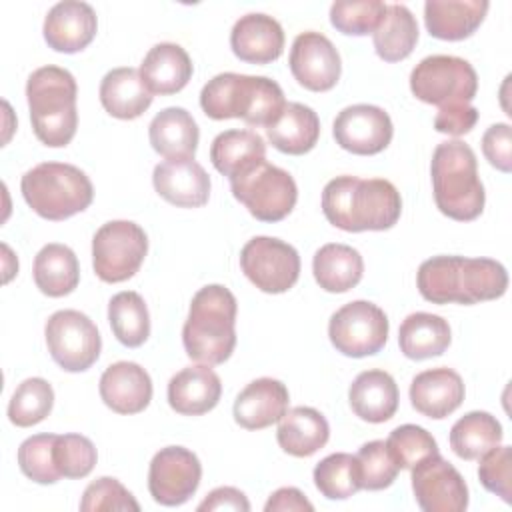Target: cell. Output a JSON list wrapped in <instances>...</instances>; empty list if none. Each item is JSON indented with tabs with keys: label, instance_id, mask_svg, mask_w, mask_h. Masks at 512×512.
I'll return each mask as SVG.
<instances>
[{
	"label": "cell",
	"instance_id": "484cf974",
	"mask_svg": "<svg viewBox=\"0 0 512 512\" xmlns=\"http://www.w3.org/2000/svg\"><path fill=\"white\" fill-rule=\"evenodd\" d=\"M352 412L366 422L380 424L390 420L398 410V386L384 370L360 372L348 390Z\"/></svg>",
	"mask_w": 512,
	"mask_h": 512
},
{
	"label": "cell",
	"instance_id": "277c9868",
	"mask_svg": "<svg viewBox=\"0 0 512 512\" xmlns=\"http://www.w3.org/2000/svg\"><path fill=\"white\" fill-rule=\"evenodd\" d=\"M236 312L234 294L222 284L200 288L192 302L182 328L186 354L208 366L226 362L236 346Z\"/></svg>",
	"mask_w": 512,
	"mask_h": 512
},
{
	"label": "cell",
	"instance_id": "e575fe53",
	"mask_svg": "<svg viewBox=\"0 0 512 512\" xmlns=\"http://www.w3.org/2000/svg\"><path fill=\"white\" fill-rule=\"evenodd\" d=\"M210 160L220 174L232 178L242 170L266 160L264 138L254 130L220 132L212 140Z\"/></svg>",
	"mask_w": 512,
	"mask_h": 512
},
{
	"label": "cell",
	"instance_id": "d6a6232c",
	"mask_svg": "<svg viewBox=\"0 0 512 512\" xmlns=\"http://www.w3.org/2000/svg\"><path fill=\"white\" fill-rule=\"evenodd\" d=\"M452 334L448 322L430 312L408 314L398 330L400 352L410 360H426L440 356L450 346Z\"/></svg>",
	"mask_w": 512,
	"mask_h": 512
},
{
	"label": "cell",
	"instance_id": "8d00e7d4",
	"mask_svg": "<svg viewBox=\"0 0 512 512\" xmlns=\"http://www.w3.org/2000/svg\"><path fill=\"white\" fill-rule=\"evenodd\" d=\"M502 426L488 412H468L450 430V448L462 460H478L502 442Z\"/></svg>",
	"mask_w": 512,
	"mask_h": 512
},
{
	"label": "cell",
	"instance_id": "9c48e42d",
	"mask_svg": "<svg viewBox=\"0 0 512 512\" xmlns=\"http://www.w3.org/2000/svg\"><path fill=\"white\" fill-rule=\"evenodd\" d=\"M412 94L440 108L470 104L478 92V76L472 64L458 56L434 54L422 58L410 72Z\"/></svg>",
	"mask_w": 512,
	"mask_h": 512
},
{
	"label": "cell",
	"instance_id": "8992f818",
	"mask_svg": "<svg viewBox=\"0 0 512 512\" xmlns=\"http://www.w3.org/2000/svg\"><path fill=\"white\" fill-rule=\"evenodd\" d=\"M434 202L438 210L458 222H470L484 210V186L478 178L474 150L462 140L436 146L430 164Z\"/></svg>",
	"mask_w": 512,
	"mask_h": 512
},
{
	"label": "cell",
	"instance_id": "816d5d0a",
	"mask_svg": "<svg viewBox=\"0 0 512 512\" xmlns=\"http://www.w3.org/2000/svg\"><path fill=\"white\" fill-rule=\"evenodd\" d=\"M264 510L266 512H312L314 506L312 502H308V498L298 490V488H292V486H286V488H278L270 498L268 502L264 504Z\"/></svg>",
	"mask_w": 512,
	"mask_h": 512
},
{
	"label": "cell",
	"instance_id": "e0dca14e",
	"mask_svg": "<svg viewBox=\"0 0 512 512\" xmlns=\"http://www.w3.org/2000/svg\"><path fill=\"white\" fill-rule=\"evenodd\" d=\"M288 64L298 84L312 92H326L334 88L342 72L336 46L330 38L314 30L302 32L294 38Z\"/></svg>",
	"mask_w": 512,
	"mask_h": 512
},
{
	"label": "cell",
	"instance_id": "1f68e13d",
	"mask_svg": "<svg viewBox=\"0 0 512 512\" xmlns=\"http://www.w3.org/2000/svg\"><path fill=\"white\" fill-rule=\"evenodd\" d=\"M312 272L318 286L326 292H348L364 274V260L360 252L348 244H324L316 250Z\"/></svg>",
	"mask_w": 512,
	"mask_h": 512
},
{
	"label": "cell",
	"instance_id": "52a82bcc",
	"mask_svg": "<svg viewBox=\"0 0 512 512\" xmlns=\"http://www.w3.org/2000/svg\"><path fill=\"white\" fill-rule=\"evenodd\" d=\"M20 190L26 204L42 218L58 222L84 212L94 198L90 178L74 164L42 162L30 168Z\"/></svg>",
	"mask_w": 512,
	"mask_h": 512
},
{
	"label": "cell",
	"instance_id": "9a60e30c",
	"mask_svg": "<svg viewBox=\"0 0 512 512\" xmlns=\"http://www.w3.org/2000/svg\"><path fill=\"white\" fill-rule=\"evenodd\" d=\"M410 470L414 498L424 512H462L468 508V486L440 452L424 458Z\"/></svg>",
	"mask_w": 512,
	"mask_h": 512
},
{
	"label": "cell",
	"instance_id": "3957f363",
	"mask_svg": "<svg viewBox=\"0 0 512 512\" xmlns=\"http://www.w3.org/2000/svg\"><path fill=\"white\" fill-rule=\"evenodd\" d=\"M200 106L212 120L242 118L248 126L268 128L282 114L286 100L272 78L224 72L204 84Z\"/></svg>",
	"mask_w": 512,
	"mask_h": 512
},
{
	"label": "cell",
	"instance_id": "f1b7e54d",
	"mask_svg": "<svg viewBox=\"0 0 512 512\" xmlns=\"http://www.w3.org/2000/svg\"><path fill=\"white\" fill-rule=\"evenodd\" d=\"M100 102L110 116L120 120H134L150 108L152 92L144 84L140 70L122 66L106 72L102 78Z\"/></svg>",
	"mask_w": 512,
	"mask_h": 512
},
{
	"label": "cell",
	"instance_id": "44dd1931",
	"mask_svg": "<svg viewBox=\"0 0 512 512\" xmlns=\"http://www.w3.org/2000/svg\"><path fill=\"white\" fill-rule=\"evenodd\" d=\"M100 398L118 414H138L152 400L150 374L136 362H114L100 376Z\"/></svg>",
	"mask_w": 512,
	"mask_h": 512
},
{
	"label": "cell",
	"instance_id": "7a4b0ae2",
	"mask_svg": "<svg viewBox=\"0 0 512 512\" xmlns=\"http://www.w3.org/2000/svg\"><path fill=\"white\" fill-rule=\"evenodd\" d=\"M326 220L344 232L388 230L402 214L396 186L384 178L336 176L322 190Z\"/></svg>",
	"mask_w": 512,
	"mask_h": 512
},
{
	"label": "cell",
	"instance_id": "836d02e7",
	"mask_svg": "<svg viewBox=\"0 0 512 512\" xmlns=\"http://www.w3.org/2000/svg\"><path fill=\"white\" fill-rule=\"evenodd\" d=\"M34 282L36 288L50 296V298H62L80 282V266L78 258L72 252V248L52 242L40 248V252L34 258Z\"/></svg>",
	"mask_w": 512,
	"mask_h": 512
},
{
	"label": "cell",
	"instance_id": "603a6c76",
	"mask_svg": "<svg viewBox=\"0 0 512 512\" xmlns=\"http://www.w3.org/2000/svg\"><path fill=\"white\" fill-rule=\"evenodd\" d=\"M464 382L452 368H430L412 378L410 402L416 412L440 420L450 416L464 400Z\"/></svg>",
	"mask_w": 512,
	"mask_h": 512
},
{
	"label": "cell",
	"instance_id": "d590c367",
	"mask_svg": "<svg viewBox=\"0 0 512 512\" xmlns=\"http://www.w3.org/2000/svg\"><path fill=\"white\" fill-rule=\"evenodd\" d=\"M374 50L384 62L408 58L418 42V24L404 4H388L386 14L372 34Z\"/></svg>",
	"mask_w": 512,
	"mask_h": 512
},
{
	"label": "cell",
	"instance_id": "7402d4cb",
	"mask_svg": "<svg viewBox=\"0 0 512 512\" xmlns=\"http://www.w3.org/2000/svg\"><path fill=\"white\" fill-rule=\"evenodd\" d=\"M288 388L276 378H256L236 396L234 420L246 430L268 428L288 412Z\"/></svg>",
	"mask_w": 512,
	"mask_h": 512
},
{
	"label": "cell",
	"instance_id": "c3c4849f",
	"mask_svg": "<svg viewBox=\"0 0 512 512\" xmlns=\"http://www.w3.org/2000/svg\"><path fill=\"white\" fill-rule=\"evenodd\" d=\"M486 160L500 172L512 170V130L508 124H492L482 136Z\"/></svg>",
	"mask_w": 512,
	"mask_h": 512
},
{
	"label": "cell",
	"instance_id": "74e56055",
	"mask_svg": "<svg viewBox=\"0 0 512 512\" xmlns=\"http://www.w3.org/2000/svg\"><path fill=\"white\" fill-rule=\"evenodd\" d=\"M108 322L116 340L128 348L142 346L150 336V314L134 290L118 292L108 302Z\"/></svg>",
	"mask_w": 512,
	"mask_h": 512
},
{
	"label": "cell",
	"instance_id": "d4e9b609",
	"mask_svg": "<svg viewBox=\"0 0 512 512\" xmlns=\"http://www.w3.org/2000/svg\"><path fill=\"white\" fill-rule=\"evenodd\" d=\"M488 8L486 0H428L424 4V24L430 36L458 42L476 32Z\"/></svg>",
	"mask_w": 512,
	"mask_h": 512
},
{
	"label": "cell",
	"instance_id": "b9f144b4",
	"mask_svg": "<svg viewBox=\"0 0 512 512\" xmlns=\"http://www.w3.org/2000/svg\"><path fill=\"white\" fill-rule=\"evenodd\" d=\"M386 6L380 0H360V2H334L330 6V22L332 26L350 36H366L374 34L380 20L386 14Z\"/></svg>",
	"mask_w": 512,
	"mask_h": 512
},
{
	"label": "cell",
	"instance_id": "ba28073f",
	"mask_svg": "<svg viewBox=\"0 0 512 512\" xmlns=\"http://www.w3.org/2000/svg\"><path fill=\"white\" fill-rule=\"evenodd\" d=\"M234 198L262 222H280L298 200V188L290 172L262 160L230 178Z\"/></svg>",
	"mask_w": 512,
	"mask_h": 512
},
{
	"label": "cell",
	"instance_id": "5bb4252c",
	"mask_svg": "<svg viewBox=\"0 0 512 512\" xmlns=\"http://www.w3.org/2000/svg\"><path fill=\"white\" fill-rule=\"evenodd\" d=\"M202 478L198 456L184 446L158 450L148 470V490L162 506H180L192 498Z\"/></svg>",
	"mask_w": 512,
	"mask_h": 512
},
{
	"label": "cell",
	"instance_id": "681fc988",
	"mask_svg": "<svg viewBox=\"0 0 512 512\" xmlns=\"http://www.w3.org/2000/svg\"><path fill=\"white\" fill-rule=\"evenodd\" d=\"M478 122V110L472 104H458L440 108L434 118V128L442 134L462 136L474 128Z\"/></svg>",
	"mask_w": 512,
	"mask_h": 512
},
{
	"label": "cell",
	"instance_id": "ab89813d",
	"mask_svg": "<svg viewBox=\"0 0 512 512\" xmlns=\"http://www.w3.org/2000/svg\"><path fill=\"white\" fill-rule=\"evenodd\" d=\"M54 406V390L44 378H26L14 390L8 404V420L18 428L42 422Z\"/></svg>",
	"mask_w": 512,
	"mask_h": 512
},
{
	"label": "cell",
	"instance_id": "f6af8a7d",
	"mask_svg": "<svg viewBox=\"0 0 512 512\" xmlns=\"http://www.w3.org/2000/svg\"><path fill=\"white\" fill-rule=\"evenodd\" d=\"M54 460L64 478H84L96 466L98 454L90 438L82 434H62L54 446Z\"/></svg>",
	"mask_w": 512,
	"mask_h": 512
},
{
	"label": "cell",
	"instance_id": "5b68a950",
	"mask_svg": "<svg viewBox=\"0 0 512 512\" xmlns=\"http://www.w3.org/2000/svg\"><path fill=\"white\" fill-rule=\"evenodd\" d=\"M78 86L60 66L36 68L26 82V100L36 138L50 148L70 144L78 128Z\"/></svg>",
	"mask_w": 512,
	"mask_h": 512
},
{
	"label": "cell",
	"instance_id": "60d3db41",
	"mask_svg": "<svg viewBox=\"0 0 512 512\" xmlns=\"http://www.w3.org/2000/svg\"><path fill=\"white\" fill-rule=\"evenodd\" d=\"M56 440L58 434H34L20 444L18 466L24 476L38 484H54L62 478L54 460Z\"/></svg>",
	"mask_w": 512,
	"mask_h": 512
},
{
	"label": "cell",
	"instance_id": "f546056e",
	"mask_svg": "<svg viewBox=\"0 0 512 512\" xmlns=\"http://www.w3.org/2000/svg\"><path fill=\"white\" fill-rule=\"evenodd\" d=\"M330 438V426L322 412L310 406H296L288 410L278 424L276 440L280 448L296 458L316 454L326 446Z\"/></svg>",
	"mask_w": 512,
	"mask_h": 512
},
{
	"label": "cell",
	"instance_id": "ffe728a7",
	"mask_svg": "<svg viewBox=\"0 0 512 512\" xmlns=\"http://www.w3.org/2000/svg\"><path fill=\"white\" fill-rule=\"evenodd\" d=\"M230 48L242 62L268 64L282 56L284 30L276 18L252 12L240 16L232 26Z\"/></svg>",
	"mask_w": 512,
	"mask_h": 512
},
{
	"label": "cell",
	"instance_id": "7bdbcfd3",
	"mask_svg": "<svg viewBox=\"0 0 512 512\" xmlns=\"http://www.w3.org/2000/svg\"><path fill=\"white\" fill-rule=\"evenodd\" d=\"M386 448L390 450L398 468H414L424 458L438 454V444L434 436L416 424H402L394 428L386 440Z\"/></svg>",
	"mask_w": 512,
	"mask_h": 512
},
{
	"label": "cell",
	"instance_id": "4dcf8cb0",
	"mask_svg": "<svg viewBox=\"0 0 512 512\" xmlns=\"http://www.w3.org/2000/svg\"><path fill=\"white\" fill-rule=\"evenodd\" d=\"M266 136L270 144L284 154H306L320 138L318 114L306 104L286 102L278 120L266 128Z\"/></svg>",
	"mask_w": 512,
	"mask_h": 512
},
{
	"label": "cell",
	"instance_id": "cb8c5ba5",
	"mask_svg": "<svg viewBox=\"0 0 512 512\" xmlns=\"http://www.w3.org/2000/svg\"><path fill=\"white\" fill-rule=\"evenodd\" d=\"M222 396L218 374L208 364L182 368L168 382V404L182 416L210 412Z\"/></svg>",
	"mask_w": 512,
	"mask_h": 512
},
{
	"label": "cell",
	"instance_id": "7dc6e473",
	"mask_svg": "<svg viewBox=\"0 0 512 512\" xmlns=\"http://www.w3.org/2000/svg\"><path fill=\"white\" fill-rule=\"evenodd\" d=\"M478 478L480 484L500 496L506 504H512V448L494 446L484 456H480Z\"/></svg>",
	"mask_w": 512,
	"mask_h": 512
},
{
	"label": "cell",
	"instance_id": "83f0119b",
	"mask_svg": "<svg viewBox=\"0 0 512 512\" xmlns=\"http://www.w3.org/2000/svg\"><path fill=\"white\" fill-rule=\"evenodd\" d=\"M148 138L152 148L166 160L194 158L200 130L188 110L170 106L152 118L148 126Z\"/></svg>",
	"mask_w": 512,
	"mask_h": 512
},
{
	"label": "cell",
	"instance_id": "ee69618b",
	"mask_svg": "<svg viewBox=\"0 0 512 512\" xmlns=\"http://www.w3.org/2000/svg\"><path fill=\"white\" fill-rule=\"evenodd\" d=\"M356 460L360 466V480L364 490H384L396 480L400 472L384 440H372L362 444Z\"/></svg>",
	"mask_w": 512,
	"mask_h": 512
},
{
	"label": "cell",
	"instance_id": "ac0fdd59",
	"mask_svg": "<svg viewBox=\"0 0 512 512\" xmlns=\"http://www.w3.org/2000/svg\"><path fill=\"white\" fill-rule=\"evenodd\" d=\"M98 18L90 4L80 0H64L54 4L44 18L46 44L64 54L84 50L96 36Z\"/></svg>",
	"mask_w": 512,
	"mask_h": 512
},
{
	"label": "cell",
	"instance_id": "6da1fadb",
	"mask_svg": "<svg viewBox=\"0 0 512 512\" xmlns=\"http://www.w3.org/2000/svg\"><path fill=\"white\" fill-rule=\"evenodd\" d=\"M416 284L432 304H476L504 296L508 272L492 258L432 256L420 264Z\"/></svg>",
	"mask_w": 512,
	"mask_h": 512
},
{
	"label": "cell",
	"instance_id": "f35d334b",
	"mask_svg": "<svg viewBox=\"0 0 512 512\" xmlns=\"http://www.w3.org/2000/svg\"><path fill=\"white\" fill-rule=\"evenodd\" d=\"M314 484L328 500H346L362 490L360 466L356 456L336 452L322 458L314 468Z\"/></svg>",
	"mask_w": 512,
	"mask_h": 512
},
{
	"label": "cell",
	"instance_id": "4fadbf2b",
	"mask_svg": "<svg viewBox=\"0 0 512 512\" xmlns=\"http://www.w3.org/2000/svg\"><path fill=\"white\" fill-rule=\"evenodd\" d=\"M240 268L258 290L282 294L298 282L300 256L294 246L280 238L256 236L244 244Z\"/></svg>",
	"mask_w": 512,
	"mask_h": 512
},
{
	"label": "cell",
	"instance_id": "4316f807",
	"mask_svg": "<svg viewBox=\"0 0 512 512\" xmlns=\"http://www.w3.org/2000/svg\"><path fill=\"white\" fill-rule=\"evenodd\" d=\"M188 52L174 42H160L148 50L140 64V76L152 94L168 96L180 92L192 78Z\"/></svg>",
	"mask_w": 512,
	"mask_h": 512
},
{
	"label": "cell",
	"instance_id": "30bf717a",
	"mask_svg": "<svg viewBox=\"0 0 512 512\" xmlns=\"http://www.w3.org/2000/svg\"><path fill=\"white\" fill-rule=\"evenodd\" d=\"M148 252L146 232L130 220L102 224L92 238V266L102 282H124L132 278Z\"/></svg>",
	"mask_w": 512,
	"mask_h": 512
},
{
	"label": "cell",
	"instance_id": "d6986e66",
	"mask_svg": "<svg viewBox=\"0 0 512 512\" xmlns=\"http://www.w3.org/2000/svg\"><path fill=\"white\" fill-rule=\"evenodd\" d=\"M154 190L178 208H200L210 198V176L194 158H176L156 164Z\"/></svg>",
	"mask_w": 512,
	"mask_h": 512
},
{
	"label": "cell",
	"instance_id": "2e32d148",
	"mask_svg": "<svg viewBox=\"0 0 512 512\" xmlns=\"http://www.w3.org/2000/svg\"><path fill=\"white\" fill-rule=\"evenodd\" d=\"M332 132L342 150L358 156H372L390 144L394 126L388 112L380 106L352 104L338 112Z\"/></svg>",
	"mask_w": 512,
	"mask_h": 512
},
{
	"label": "cell",
	"instance_id": "8fae6325",
	"mask_svg": "<svg viewBox=\"0 0 512 512\" xmlns=\"http://www.w3.org/2000/svg\"><path fill=\"white\" fill-rule=\"evenodd\" d=\"M44 336L52 360L66 372H84L100 356V332L80 310L54 312L46 320Z\"/></svg>",
	"mask_w": 512,
	"mask_h": 512
},
{
	"label": "cell",
	"instance_id": "bcb514c9",
	"mask_svg": "<svg viewBox=\"0 0 512 512\" xmlns=\"http://www.w3.org/2000/svg\"><path fill=\"white\" fill-rule=\"evenodd\" d=\"M82 512H100V510H140V504L134 500V496L116 480L110 476H102L94 482H90L82 494L80 500Z\"/></svg>",
	"mask_w": 512,
	"mask_h": 512
},
{
	"label": "cell",
	"instance_id": "7c38bea8",
	"mask_svg": "<svg viewBox=\"0 0 512 512\" xmlns=\"http://www.w3.org/2000/svg\"><path fill=\"white\" fill-rule=\"evenodd\" d=\"M388 328V318L382 308L368 300H354L330 316L328 336L340 354L364 358L384 348Z\"/></svg>",
	"mask_w": 512,
	"mask_h": 512
},
{
	"label": "cell",
	"instance_id": "f907efd6",
	"mask_svg": "<svg viewBox=\"0 0 512 512\" xmlns=\"http://www.w3.org/2000/svg\"><path fill=\"white\" fill-rule=\"evenodd\" d=\"M198 510H234V512H248L250 510V502L246 498V494L238 488L232 486H220L216 490H212L200 504Z\"/></svg>",
	"mask_w": 512,
	"mask_h": 512
}]
</instances>
